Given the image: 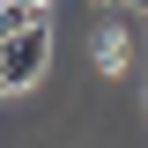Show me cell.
Wrapping results in <instances>:
<instances>
[{
	"instance_id": "cell-1",
	"label": "cell",
	"mask_w": 148,
	"mask_h": 148,
	"mask_svg": "<svg viewBox=\"0 0 148 148\" xmlns=\"http://www.w3.org/2000/svg\"><path fill=\"white\" fill-rule=\"evenodd\" d=\"M0 45H8V89L45 82V67H52V30H45V22L22 30V37H0Z\"/></svg>"
},
{
	"instance_id": "cell-3",
	"label": "cell",
	"mask_w": 148,
	"mask_h": 148,
	"mask_svg": "<svg viewBox=\"0 0 148 148\" xmlns=\"http://www.w3.org/2000/svg\"><path fill=\"white\" fill-rule=\"evenodd\" d=\"M0 96H8V45H0Z\"/></svg>"
},
{
	"instance_id": "cell-5",
	"label": "cell",
	"mask_w": 148,
	"mask_h": 148,
	"mask_svg": "<svg viewBox=\"0 0 148 148\" xmlns=\"http://www.w3.org/2000/svg\"><path fill=\"white\" fill-rule=\"evenodd\" d=\"M104 8H111V0H104Z\"/></svg>"
},
{
	"instance_id": "cell-4",
	"label": "cell",
	"mask_w": 148,
	"mask_h": 148,
	"mask_svg": "<svg viewBox=\"0 0 148 148\" xmlns=\"http://www.w3.org/2000/svg\"><path fill=\"white\" fill-rule=\"evenodd\" d=\"M126 8H148V0H126Z\"/></svg>"
},
{
	"instance_id": "cell-2",
	"label": "cell",
	"mask_w": 148,
	"mask_h": 148,
	"mask_svg": "<svg viewBox=\"0 0 148 148\" xmlns=\"http://www.w3.org/2000/svg\"><path fill=\"white\" fill-rule=\"evenodd\" d=\"M37 22H45V8H22V0L0 8V37H22V30H37Z\"/></svg>"
}]
</instances>
